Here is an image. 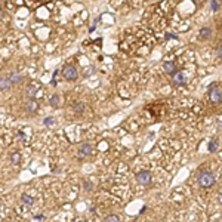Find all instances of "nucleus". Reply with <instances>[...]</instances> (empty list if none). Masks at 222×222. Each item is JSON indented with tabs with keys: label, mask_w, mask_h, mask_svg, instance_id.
I'll return each instance as SVG.
<instances>
[{
	"label": "nucleus",
	"mask_w": 222,
	"mask_h": 222,
	"mask_svg": "<svg viewBox=\"0 0 222 222\" xmlns=\"http://www.w3.org/2000/svg\"><path fill=\"white\" fill-rule=\"evenodd\" d=\"M198 184L204 188L212 187V185L215 184V175L210 172V170H203V172L198 175Z\"/></svg>",
	"instance_id": "nucleus-1"
},
{
	"label": "nucleus",
	"mask_w": 222,
	"mask_h": 222,
	"mask_svg": "<svg viewBox=\"0 0 222 222\" xmlns=\"http://www.w3.org/2000/svg\"><path fill=\"white\" fill-rule=\"evenodd\" d=\"M62 76L65 80H68V81H74L77 77H79V73H77V68L74 65L68 64V65H65L64 67V70H62Z\"/></svg>",
	"instance_id": "nucleus-2"
},
{
	"label": "nucleus",
	"mask_w": 222,
	"mask_h": 222,
	"mask_svg": "<svg viewBox=\"0 0 222 222\" xmlns=\"http://www.w3.org/2000/svg\"><path fill=\"white\" fill-rule=\"evenodd\" d=\"M136 179L139 184H142V185H150L151 184V173L150 172H147V170H142V172H139L136 173Z\"/></svg>",
	"instance_id": "nucleus-3"
},
{
	"label": "nucleus",
	"mask_w": 222,
	"mask_h": 222,
	"mask_svg": "<svg viewBox=\"0 0 222 222\" xmlns=\"http://www.w3.org/2000/svg\"><path fill=\"white\" fill-rule=\"evenodd\" d=\"M172 81H173V85H176V86L185 85V83H187V76H185L184 71H176L172 76Z\"/></svg>",
	"instance_id": "nucleus-4"
},
{
	"label": "nucleus",
	"mask_w": 222,
	"mask_h": 222,
	"mask_svg": "<svg viewBox=\"0 0 222 222\" xmlns=\"http://www.w3.org/2000/svg\"><path fill=\"white\" fill-rule=\"evenodd\" d=\"M210 101L212 102H221V95H222V92H221V86H215V83H213V86H212V89H210Z\"/></svg>",
	"instance_id": "nucleus-5"
},
{
	"label": "nucleus",
	"mask_w": 222,
	"mask_h": 222,
	"mask_svg": "<svg viewBox=\"0 0 222 222\" xmlns=\"http://www.w3.org/2000/svg\"><path fill=\"white\" fill-rule=\"evenodd\" d=\"M93 151V148L91 144H81L80 148H79V155L80 157H87V155H91Z\"/></svg>",
	"instance_id": "nucleus-6"
},
{
	"label": "nucleus",
	"mask_w": 222,
	"mask_h": 222,
	"mask_svg": "<svg viewBox=\"0 0 222 222\" xmlns=\"http://www.w3.org/2000/svg\"><path fill=\"white\" fill-rule=\"evenodd\" d=\"M165 71H166L167 74H170V76H173V74L178 71V70H176V64L172 62V61L165 62Z\"/></svg>",
	"instance_id": "nucleus-7"
},
{
	"label": "nucleus",
	"mask_w": 222,
	"mask_h": 222,
	"mask_svg": "<svg viewBox=\"0 0 222 222\" xmlns=\"http://www.w3.org/2000/svg\"><path fill=\"white\" fill-rule=\"evenodd\" d=\"M25 108H27V111H28V113H36V111H37V108H39V104H37L34 99H30V101L27 102Z\"/></svg>",
	"instance_id": "nucleus-8"
},
{
	"label": "nucleus",
	"mask_w": 222,
	"mask_h": 222,
	"mask_svg": "<svg viewBox=\"0 0 222 222\" xmlns=\"http://www.w3.org/2000/svg\"><path fill=\"white\" fill-rule=\"evenodd\" d=\"M12 86V83L9 81V79L5 77V79H0V91H7Z\"/></svg>",
	"instance_id": "nucleus-9"
},
{
	"label": "nucleus",
	"mask_w": 222,
	"mask_h": 222,
	"mask_svg": "<svg viewBox=\"0 0 222 222\" xmlns=\"http://www.w3.org/2000/svg\"><path fill=\"white\" fill-rule=\"evenodd\" d=\"M7 79H9V81L12 85H17V83H21L22 81V76H19L18 73H12L11 77H7Z\"/></svg>",
	"instance_id": "nucleus-10"
},
{
	"label": "nucleus",
	"mask_w": 222,
	"mask_h": 222,
	"mask_svg": "<svg viewBox=\"0 0 222 222\" xmlns=\"http://www.w3.org/2000/svg\"><path fill=\"white\" fill-rule=\"evenodd\" d=\"M85 108H86V105L83 102H79V104H76V105H74V113L76 114H81L85 111Z\"/></svg>",
	"instance_id": "nucleus-11"
},
{
	"label": "nucleus",
	"mask_w": 222,
	"mask_h": 222,
	"mask_svg": "<svg viewBox=\"0 0 222 222\" xmlns=\"http://www.w3.org/2000/svg\"><path fill=\"white\" fill-rule=\"evenodd\" d=\"M210 34H212V30H210L209 27H204V28L200 30V36H202L203 39H207V37H209Z\"/></svg>",
	"instance_id": "nucleus-12"
},
{
	"label": "nucleus",
	"mask_w": 222,
	"mask_h": 222,
	"mask_svg": "<svg viewBox=\"0 0 222 222\" xmlns=\"http://www.w3.org/2000/svg\"><path fill=\"white\" fill-rule=\"evenodd\" d=\"M37 92V87L36 86H30L28 87V91H27V95L30 96V99H34V95Z\"/></svg>",
	"instance_id": "nucleus-13"
},
{
	"label": "nucleus",
	"mask_w": 222,
	"mask_h": 222,
	"mask_svg": "<svg viewBox=\"0 0 222 222\" xmlns=\"http://www.w3.org/2000/svg\"><path fill=\"white\" fill-rule=\"evenodd\" d=\"M21 200H22V202H24V204H27V206H31V204H33V198L30 197V196H27V194H22Z\"/></svg>",
	"instance_id": "nucleus-14"
},
{
	"label": "nucleus",
	"mask_w": 222,
	"mask_h": 222,
	"mask_svg": "<svg viewBox=\"0 0 222 222\" xmlns=\"http://www.w3.org/2000/svg\"><path fill=\"white\" fill-rule=\"evenodd\" d=\"M11 160H12V163H19V160H21L19 153H12L11 154Z\"/></svg>",
	"instance_id": "nucleus-15"
},
{
	"label": "nucleus",
	"mask_w": 222,
	"mask_h": 222,
	"mask_svg": "<svg viewBox=\"0 0 222 222\" xmlns=\"http://www.w3.org/2000/svg\"><path fill=\"white\" fill-rule=\"evenodd\" d=\"M58 104H59V96L58 95H54L50 98V105L52 107H58Z\"/></svg>",
	"instance_id": "nucleus-16"
},
{
	"label": "nucleus",
	"mask_w": 222,
	"mask_h": 222,
	"mask_svg": "<svg viewBox=\"0 0 222 222\" xmlns=\"http://www.w3.org/2000/svg\"><path fill=\"white\" fill-rule=\"evenodd\" d=\"M216 150H218V142H216V141H212V142L209 144V151L210 153H215Z\"/></svg>",
	"instance_id": "nucleus-17"
},
{
	"label": "nucleus",
	"mask_w": 222,
	"mask_h": 222,
	"mask_svg": "<svg viewBox=\"0 0 222 222\" xmlns=\"http://www.w3.org/2000/svg\"><path fill=\"white\" fill-rule=\"evenodd\" d=\"M105 222H120V219H118V216H116V215H110V216L105 218Z\"/></svg>",
	"instance_id": "nucleus-18"
},
{
	"label": "nucleus",
	"mask_w": 222,
	"mask_h": 222,
	"mask_svg": "<svg viewBox=\"0 0 222 222\" xmlns=\"http://www.w3.org/2000/svg\"><path fill=\"white\" fill-rule=\"evenodd\" d=\"M44 124H46V126H54L55 124V118L54 117H46V118H44Z\"/></svg>",
	"instance_id": "nucleus-19"
},
{
	"label": "nucleus",
	"mask_w": 222,
	"mask_h": 222,
	"mask_svg": "<svg viewBox=\"0 0 222 222\" xmlns=\"http://www.w3.org/2000/svg\"><path fill=\"white\" fill-rule=\"evenodd\" d=\"M210 6H212L213 11H218V9H219V3L215 2V0H213V2H210Z\"/></svg>",
	"instance_id": "nucleus-20"
},
{
	"label": "nucleus",
	"mask_w": 222,
	"mask_h": 222,
	"mask_svg": "<svg viewBox=\"0 0 222 222\" xmlns=\"http://www.w3.org/2000/svg\"><path fill=\"white\" fill-rule=\"evenodd\" d=\"M83 187H85V190H87V191H91L92 190V184L89 182V181H86L85 184H83Z\"/></svg>",
	"instance_id": "nucleus-21"
},
{
	"label": "nucleus",
	"mask_w": 222,
	"mask_h": 222,
	"mask_svg": "<svg viewBox=\"0 0 222 222\" xmlns=\"http://www.w3.org/2000/svg\"><path fill=\"white\" fill-rule=\"evenodd\" d=\"M216 55H218V58H221V55H222V52H221V48H218V50H216Z\"/></svg>",
	"instance_id": "nucleus-22"
},
{
	"label": "nucleus",
	"mask_w": 222,
	"mask_h": 222,
	"mask_svg": "<svg viewBox=\"0 0 222 222\" xmlns=\"http://www.w3.org/2000/svg\"><path fill=\"white\" fill-rule=\"evenodd\" d=\"M2 17H3V15H2V11H0V18H2Z\"/></svg>",
	"instance_id": "nucleus-23"
},
{
	"label": "nucleus",
	"mask_w": 222,
	"mask_h": 222,
	"mask_svg": "<svg viewBox=\"0 0 222 222\" xmlns=\"http://www.w3.org/2000/svg\"><path fill=\"white\" fill-rule=\"evenodd\" d=\"M80 222H85V221H80Z\"/></svg>",
	"instance_id": "nucleus-24"
}]
</instances>
